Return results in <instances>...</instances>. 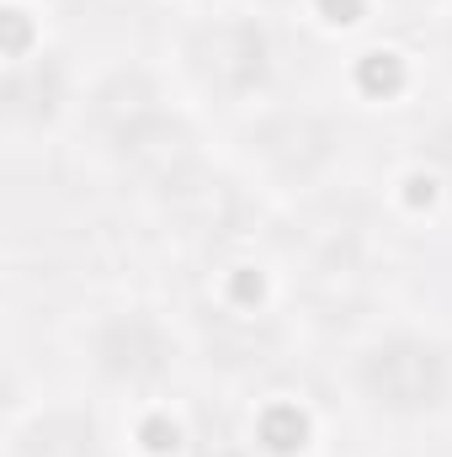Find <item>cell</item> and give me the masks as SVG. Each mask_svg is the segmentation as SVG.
Here are the masks:
<instances>
[{
  "label": "cell",
  "instance_id": "6da1fadb",
  "mask_svg": "<svg viewBox=\"0 0 452 457\" xmlns=\"http://www.w3.org/2000/svg\"><path fill=\"white\" fill-rule=\"evenodd\" d=\"M448 356L415 336H389L356 361V388L389 415H426L448 399Z\"/></svg>",
  "mask_w": 452,
  "mask_h": 457
},
{
  "label": "cell",
  "instance_id": "7a4b0ae2",
  "mask_svg": "<svg viewBox=\"0 0 452 457\" xmlns=\"http://www.w3.org/2000/svg\"><path fill=\"white\" fill-rule=\"evenodd\" d=\"M187 70L213 96H245L266 80L272 48L255 21H203L187 32Z\"/></svg>",
  "mask_w": 452,
  "mask_h": 457
},
{
  "label": "cell",
  "instance_id": "3957f363",
  "mask_svg": "<svg viewBox=\"0 0 452 457\" xmlns=\"http://www.w3.org/2000/svg\"><path fill=\"white\" fill-rule=\"evenodd\" d=\"M331 149H336V138L314 112H282L261 128V154L288 181H309L331 160Z\"/></svg>",
  "mask_w": 452,
  "mask_h": 457
},
{
  "label": "cell",
  "instance_id": "277c9868",
  "mask_svg": "<svg viewBox=\"0 0 452 457\" xmlns=\"http://www.w3.org/2000/svg\"><path fill=\"white\" fill-rule=\"evenodd\" d=\"M367 282H372V271H367V255H362L356 234H331L309 255V271H304V287L320 309H356Z\"/></svg>",
  "mask_w": 452,
  "mask_h": 457
},
{
  "label": "cell",
  "instance_id": "5b68a950",
  "mask_svg": "<svg viewBox=\"0 0 452 457\" xmlns=\"http://www.w3.org/2000/svg\"><path fill=\"white\" fill-rule=\"evenodd\" d=\"M165 208L181 219L187 234H229L239 219V192L219 176H208L203 165H192L187 176L165 181Z\"/></svg>",
  "mask_w": 452,
  "mask_h": 457
},
{
  "label": "cell",
  "instance_id": "8992f818",
  "mask_svg": "<svg viewBox=\"0 0 452 457\" xmlns=\"http://www.w3.org/2000/svg\"><path fill=\"white\" fill-rule=\"evenodd\" d=\"M96 361H102V372H113L122 383H149L165 372V336L138 314L113 320L96 336Z\"/></svg>",
  "mask_w": 452,
  "mask_h": 457
},
{
  "label": "cell",
  "instance_id": "52a82bcc",
  "mask_svg": "<svg viewBox=\"0 0 452 457\" xmlns=\"http://www.w3.org/2000/svg\"><path fill=\"white\" fill-rule=\"evenodd\" d=\"M16 457H102V447L86 415H43L16 442Z\"/></svg>",
  "mask_w": 452,
  "mask_h": 457
}]
</instances>
